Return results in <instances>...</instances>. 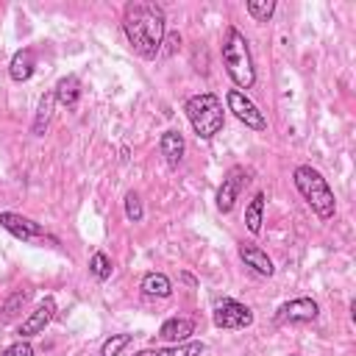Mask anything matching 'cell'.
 <instances>
[{
  "instance_id": "cell-1",
  "label": "cell",
  "mask_w": 356,
  "mask_h": 356,
  "mask_svg": "<svg viewBox=\"0 0 356 356\" xmlns=\"http://www.w3.org/2000/svg\"><path fill=\"white\" fill-rule=\"evenodd\" d=\"M122 31L134 53L142 58H156L164 44V8L145 0L128 3L122 11Z\"/></svg>"
},
{
  "instance_id": "cell-2",
  "label": "cell",
  "mask_w": 356,
  "mask_h": 356,
  "mask_svg": "<svg viewBox=\"0 0 356 356\" xmlns=\"http://www.w3.org/2000/svg\"><path fill=\"white\" fill-rule=\"evenodd\" d=\"M222 64L231 75V81L239 86V89H248L253 86L256 81V67H253V56H250V47H248V39L239 28H225V36H222Z\"/></svg>"
},
{
  "instance_id": "cell-3",
  "label": "cell",
  "mask_w": 356,
  "mask_h": 356,
  "mask_svg": "<svg viewBox=\"0 0 356 356\" xmlns=\"http://www.w3.org/2000/svg\"><path fill=\"white\" fill-rule=\"evenodd\" d=\"M295 186L298 192L303 195V200L312 206V211L323 220H331L334 211H337V200H334V192L331 186L325 184V178L312 167V164H300L295 167Z\"/></svg>"
},
{
  "instance_id": "cell-4",
  "label": "cell",
  "mask_w": 356,
  "mask_h": 356,
  "mask_svg": "<svg viewBox=\"0 0 356 356\" xmlns=\"http://www.w3.org/2000/svg\"><path fill=\"white\" fill-rule=\"evenodd\" d=\"M184 111H186V117H189V122H192V128H195V134L200 139H211L214 134H220V128L225 122L222 100L217 95H211V92H203V95L189 97L186 106H184Z\"/></svg>"
},
{
  "instance_id": "cell-5",
  "label": "cell",
  "mask_w": 356,
  "mask_h": 356,
  "mask_svg": "<svg viewBox=\"0 0 356 356\" xmlns=\"http://www.w3.org/2000/svg\"><path fill=\"white\" fill-rule=\"evenodd\" d=\"M0 225L11 234V236H17V239H22V242H33V245H58L56 242V236H50L39 222H33L31 217H22V214H14V211H0Z\"/></svg>"
},
{
  "instance_id": "cell-6",
  "label": "cell",
  "mask_w": 356,
  "mask_h": 356,
  "mask_svg": "<svg viewBox=\"0 0 356 356\" xmlns=\"http://www.w3.org/2000/svg\"><path fill=\"white\" fill-rule=\"evenodd\" d=\"M250 323H253L250 306L231 300V298L217 300V306H214V325L217 328H248Z\"/></svg>"
},
{
  "instance_id": "cell-7",
  "label": "cell",
  "mask_w": 356,
  "mask_h": 356,
  "mask_svg": "<svg viewBox=\"0 0 356 356\" xmlns=\"http://www.w3.org/2000/svg\"><path fill=\"white\" fill-rule=\"evenodd\" d=\"M225 100H228V108L234 111V117H236L239 122H245V125L253 128V131H264V128H267L264 114L256 108V103H253L250 97H245V92L231 89V92L225 95Z\"/></svg>"
},
{
  "instance_id": "cell-8",
  "label": "cell",
  "mask_w": 356,
  "mask_h": 356,
  "mask_svg": "<svg viewBox=\"0 0 356 356\" xmlns=\"http://www.w3.org/2000/svg\"><path fill=\"white\" fill-rule=\"evenodd\" d=\"M245 181H248V172H245V167H231V170L225 172L222 184H220V189H217V209H220L222 214L234 209V203H236V197H239V189L245 186Z\"/></svg>"
},
{
  "instance_id": "cell-9",
  "label": "cell",
  "mask_w": 356,
  "mask_h": 356,
  "mask_svg": "<svg viewBox=\"0 0 356 356\" xmlns=\"http://www.w3.org/2000/svg\"><path fill=\"white\" fill-rule=\"evenodd\" d=\"M317 314H320L317 300H312V298H295V300H289V303H284L278 309L275 323H281V325H286V323H312Z\"/></svg>"
},
{
  "instance_id": "cell-10",
  "label": "cell",
  "mask_w": 356,
  "mask_h": 356,
  "mask_svg": "<svg viewBox=\"0 0 356 356\" xmlns=\"http://www.w3.org/2000/svg\"><path fill=\"white\" fill-rule=\"evenodd\" d=\"M53 314H56V300H53V298H44V300L22 320L19 337H36V334H42V331L47 328V323L53 320Z\"/></svg>"
},
{
  "instance_id": "cell-11",
  "label": "cell",
  "mask_w": 356,
  "mask_h": 356,
  "mask_svg": "<svg viewBox=\"0 0 356 356\" xmlns=\"http://www.w3.org/2000/svg\"><path fill=\"white\" fill-rule=\"evenodd\" d=\"M239 259L245 261V267H250L253 273H259V275H273L275 273V267H273V261H270V256L259 248V245H250V242H245V245H239Z\"/></svg>"
},
{
  "instance_id": "cell-12",
  "label": "cell",
  "mask_w": 356,
  "mask_h": 356,
  "mask_svg": "<svg viewBox=\"0 0 356 356\" xmlns=\"http://www.w3.org/2000/svg\"><path fill=\"white\" fill-rule=\"evenodd\" d=\"M195 334V323L192 320H186V317H170V320H164L161 323V328H159V337L164 339V342H186L189 337Z\"/></svg>"
},
{
  "instance_id": "cell-13",
  "label": "cell",
  "mask_w": 356,
  "mask_h": 356,
  "mask_svg": "<svg viewBox=\"0 0 356 356\" xmlns=\"http://www.w3.org/2000/svg\"><path fill=\"white\" fill-rule=\"evenodd\" d=\"M33 70H36V56H33L31 47H22V50H17V53L11 56V64H8L11 81L22 83V81H28V78L33 75Z\"/></svg>"
},
{
  "instance_id": "cell-14",
  "label": "cell",
  "mask_w": 356,
  "mask_h": 356,
  "mask_svg": "<svg viewBox=\"0 0 356 356\" xmlns=\"http://www.w3.org/2000/svg\"><path fill=\"white\" fill-rule=\"evenodd\" d=\"M159 147H161V156L170 167H178L184 161V136L178 131H164Z\"/></svg>"
},
{
  "instance_id": "cell-15",
  "label": "cell",
  "mask_w": 356,
  "mask_h": 356,
  "mask_svg": "<svg viewBox=\"0 0 356 356\" xmlns=\"http://www.w3.org/2000/svg\"><path fill=\"white\" fill-rule=\"evenodd\" d=\"M53 95H56V100H58L61 106L72 108V106L78 103V97H81V81H78L75 75H64V78L56 83Z\"/></svg>"
},
{
  "instance_id": "cell-16",
  "label": "cell",
  "mask_w": 356,
  "mask_h": 356,
  "mask_svg": "<svg viewBox=\"0 0 356 356\" xmlns=\"http://www.w3.org/2000/svg\"><path fill=\"white\" fill-rule=\"evenodd\" d=\"M206 350L203 342H178L172 348H156V350H139L134 356H200Z\"/></svg>"
},
{
  "instance_id": "cell-17",
  "label": "cell",
  "mask_w": 356,
  "mask_h": 356,
  "mask_svg": "<svg viewBox=\"0 0 356 356\" xmlns=\"http://www.w3.org/2000/svg\"><path fill=\"white\" fill-rule=\"evenodd\" d=\"M142 292L150 295V298H167L172 292V284L164 273H147L142 278Z\"/></svg>"
},
{
  "instance_id": "cell-18",
  "label": "cell",
  "mask_w": 356,
  "mask_h": 356,
  "mask_svg": "<svg viewBox=\"0 0 356 356\" xmlns=\"http://www.w3.org/2000/svg\"><path fill=\"white\" fill-rule=\"evenodd\" d=\"M53 106H56V95L53 92H44L39 97V108H36V120H33V134L36 136L44 134V128H47V122L53 117Z\"/></svg>"
},
{
  "instance_id": "cell-19",
  "label": "cell",
  "mask_w": 356,
  "mask_h": 356,
  "mask_svg": "<svg viewBox=\"0 0 356 356\" xmlns=\"http://www.w3.org/2000/svg\"><path fill=\"white\" fill-rule=\"evenodd\" d=\"M261 211H264V195L261 192H256L253 195V200L248 203V209H245V225H248V231L250 234H259L261 231Z\"/></svg>"
},
{
  "instance_id": "cell-20",
  "label": "cell",
  "mask_w": 356,
  "mask_h": 356,
  "mask_svg": "<svg viewBox=\"0 0 356 356\" xmlns=\"http://www.w3.org/2000/svg\"><path fill=\"white\" fill-rule=\"evenodd\" d=\"M248 14L256 19V22H267L275 11V0H248Z\"/></svg>"
},
{
  "instance_id": "cell-21",
  "label": "cell",
  "mask_w": 356,
  "mask_h": 356,
  "mask_svg": "<svg viewBox=\"0 0 356 356\" xmlns=\"http://www.w3.org/2000/svg\"><path fill=\"white\" fill-rule=\"evenodd\" d=\"M89 273H92L97 281H108V278H111V259L97 250V253L89 259Z\"/></svg>"
},
{
  "instance_id": "cell-22",
  "label": "cell",
  "mask_w": 356,
  "mask_h": 356,
  "mask_svg": "<svg viewBox=\"0 0 356 356\" xmlns=\"http://www.w3.org/2000/svg\"><path fill=\"white\" fill-rule=\"evenodd\" d=\"M131 339H134L131 334H111V337L103 342L100 356H120V350H122V348H128V342H131Z\"/></svg>"
},
{
  "instance_id": "cell-23",
  "label": "cell",
  "mask_w": 356,
  "mask_h": 356,
  "mask_svg": "<svg viewBox=\"0 0 356 356\" xmlns=\"http://www.w3.org/2000/svg\"><path fill=\"white\" fill-rule=\"evenodd\" d=\"M25 300H28V292H14V295L6 300V306H3L0 323H8V320L17 314V309H19V306H25Z\"/></svg>"
},
{
  "instance_id": "cell-24",
  "label": "cell",
  "mask_w": 356,
  "mask_h": 356,
  "mask_svg": "<svg viewBox=\"0 0 356 356\" xmlns=\"http://www.w3.org/2000/svg\"><path fill=\"white\" fill-rule=\"evenodd\" d=\"M125 217H128L131 222H139V220H142V200H139L136 192H128V195H125Z\"/></svg>"
},
{
  "instance_id": "cell-25",
  "label": "cell",
  "mask_w": 356,
  "mask_h": 356,
  "mask_svg": "<svg viewBox=\"0 0 356 356\" xmlns=\"http://www.w3.org/2000/svg\"><path fill=\"white\" fill-rule=\"evenodd\" d=\"M0 356H33V348L25 342V339H19V342H14V345H8Z\"/></svg>"
}]
</instances>
